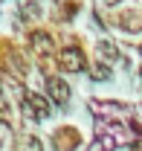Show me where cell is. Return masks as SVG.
Listing matches in <instances>:
<instances>
[{"instance_id": "obj_9", "label": "cell", "mask_w": 142, "mask_h": 151, "mask_svg": "<svg viewBox=\"0 0 142 151\" xmlns=\"http://www.w3.org/2000/svg\"><path fill=\"white\" fill-rule=\"evenodd\" d=\"M0 119H3V122L12 119V108H9V102H6V96H3V93H0Z\"/></svg>"}, {"instance_id": "obj_3", "label": "cell", "mask_w": 142, "mask_h": 151, "mask_svg": "<svg viewBox=\"0 0 142 151\" xmlns=\"http://www.w3.org/2000/svg\"><path fill=\"white\" fill-rule=\"evenodd\" d=\"M47 93H49V102H55V105H67V99H70V87H67L64 78L49 76V78H47Z\"/></svg>"}, {"instance_id": "obj_10", "label": "cell", "mask_w": 142, "mask_h": 151, "mask_svg": "<svg viewBox=\"0 0 142 151\" xmlns=\"http://www.w3.org/2000/svg\"><path fill=\"white\" fill-rule=\"evenodd\" d=\"M93 73H96L93 78H107V76H110V70H107L105 64H96V67H93Z\"/></svg>"}, {"instance_id": "obj_5", "label": "cell", "mask_w": 142, "mask_h": 151, "mask_svg": "<svg viewBox=\"0 0 142 151\" xmlns=\"http://www.w3.org/2000/svg\"><path fill=\"white\" fill-rule=\"evenodd\" d=\"M55 145H58V151H72L78 145V134L72 131V128H61V131L55 134Z\"/></svg>"}, {"instance_id": "obj_8", "label": "cell", "mask_w": 142, "mask_h": 151, "mask_svg": "<svg viewBox=\"0 0 142 151\" xmlns=\"http://www.w3.org/2000/svg\"><path fill=\"white\" fill-rule=\"evenodd\" d=\"M99 52H102L105 61H119V50H116L110 41H102V44H99Z\"/></svg>"}, {"instance_id": "obj_7", "label": "cell", "mask_w": 142, "mask_h": 151, "mask_svg": "<svg viewBox=\"0 0 142 151\" xmlns=\"http://www.w3.org/2000/svg\"><path fill=\"white\" fill-rule=\"evenodd\" d=\"M15 151H41V139L38 137H20Z\"/></svg>"}, {"instance_id": "obj_6", "label": "cell", "mask_w": 142, "mask_h": 151, "mask_svg": "<svg viewBox=\"0 0 142 151\" xmlns=\"http://www.w3.org/2000/svg\"><path fill=\"white\" fill-rule=\"evenodd\" d=\"M119 23L128 32H139L142 29V12H125V15H119Z\"/></svg>"}, {"instance_id": "obj_4", "label": "cell", "mask_w": 142, "mask_h": 151, "mask_svg": "<svg viewBox=\"0 0 142 151\" xmlns=\"http://www.w3.org/2000/svg\"><path fill=\"white\" fill-rule=\"evenodd\" d=\"M29 41H32V50H35V52H38L41 58H47V55H52V52H55L52 35H49V32H44V29H35Z\"/></svg>"}, {"instance_id": "obj_2", "label": "cell", "mask_w": 142, "mask_h": 151, "mask_svg": "<svg viewBox=\"0 0 142 151\" xmlns=\"http://www.w3.org/2000/svg\"><path fill=\"white\" fill-rule=\"evenodd\" d=\"M58 64H61V70H67V73H81V70L87 67V58H84L81 50L67 47V50L58 52Z\"/></svg>"}, {"instance_id": "obj_1", "label": "cell", "mask_w": 142, "mask_h": 151, "mask_svg": "<svg viewBox=\"0 0 142 151\" xmlns=\"http://www.w3.org/2000/svg\"><path fill=\"white\" fill-rule=\"evenodd\" d=\"M23 113L29 119H47L49 116V99L41 93H23Z\"/></svg>"}, {"instance_id": "obj_11", "label": "cell", "mask_w": 142, "mask_h": 151, "mask_svg": "<svg viewBox=\"0 0 142 151\" xmlns=\"http://www.w3.org/2000/svg\"><path fill=\"white\" fill-rule=\"evenodd\" d=\"M105 3H107V6H116V3H119V0H105Z\"/></svg>"}]
</instances>
